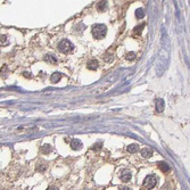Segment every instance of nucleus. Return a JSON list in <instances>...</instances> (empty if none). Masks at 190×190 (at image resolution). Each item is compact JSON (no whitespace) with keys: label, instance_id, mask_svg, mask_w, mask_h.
<instances>
[{"label":"nucleus","instance_id":"9d476101","mask_svg":"<svg viewBox=\"0 0 190 190\" xmlns=\"http://www.w3.org/2000/svg\"><path fill=\"white\" fill-rule=\"evenodd\" d=\"M141 155L145 158H149V157H151V155H153V150L150 149V148H145V149L141 150Z\"/></svg>","mask_w":190,"mask_h":190},{"label":"nucleus","instance_id":"9b49d317","mask_svg":"<svg viewBox=\"0 0 190 190\" xmlns=\"http://www.w3.org/2000/svg\"><path fill=\"white\" fill-rule=\"evenodd\" d=\"M106 8H107V2H106L105 0L100 1V2L97 5V9H98L99 12H105V10H106Z\"/></svg>","mask_w":190,"mask_h":190},{"label":"nucleus","instance_id":"20e7f679","mask_svg":"<svg viewBox=\"0 0 190 190\" xmlns=\"http://www.w3.org/2000/svg\"><path fill=\"white\" fill-rule=\"evenodd\" d=\"M71 148L73 150H79L80 148H82L81 140H79V139H73V140L71 141Z\"/></svg>","mask_w":190,"mask_h":190},{"label":"nucleus","instance_id":"7ed1b4c3","mask_svg":"<svg viewBox=\"0 0 190 190\" xmlns=\"http://www.w3.org/2000/svg\"><path fill=\"white\" fill-rule=\"evenodd\" d=\"M157 184V178L155 175H148L144 180V187L146 189H153Z\"/></svg>","mask_w":190,"mask_h":190},{"label":"nucleus","instance_id":"2eb2a0df","mask_svg":"<svg viewBox=\"0 0 190 190\" xmlns=\"http://www.w3.org/2000/svg\"><path fill=\"white\" fill-rule=\"evenodd\" d=\"M138 150H139V146H138L137 144H132V145H129V146H128V151H129V153H133V154H135Z\"/></svg>","mask_w":190,"mask_h":190},{"label":"nucleus","instance_id":"6e6552de","mask_svg":"<svg viewBox=\"0 0 190 190\" xmlns=\"http://www.w3.org/2000/svg\"><path fill=\"white\" fill-rule=\"evenodd\" d=\"M60 79H62V74L58 72H55L54 74H51L50 81H51V83H57V82L60 81Z\"/></svg>","mask_w":190,"mask_h":190},{"label":"nucleus","instance_id":"4468645a","mask_svg":"<svg viewBox=\"0 0 190 190\" xmlns=\"http://www.w3.org/2000/svg\"><path fill=\"white\" fill-rule=\"evenodd\" d=\"M136 17L138 18V19H141V18L145 17V10H144V8H138V9H137Z\"/></svg>","mask_w":190,"mask_h":190},{"label":"nucleus","instance_id":"dca6fc26","mask_svg":"<svg viewBox=\"0 0 190 190\" xmlns=\"http://www.w3.org/2000/svg\"><path fill=\"white\" fill-rule=\"evenodd\" d=\"M158 167H159L163 172H169V170H170V166L165 163V162H161V163H158Z\"/></svg>","mask_w":190,"mask_h":190},{"label":"nucleus","instance_id":"6ab92c4d","mask_svg":"<svg viewBox=\"0 0 190 190\" xmlns=\"http://www.w3.org/2000/svg\"><path fill=\"white\" fill-rule=\"evenodd\" d=\"M136 58V54L135 53H129V54L126 55V59L128 60H133Z\"/></svg>","mask_w":190,"mask_h":190},{"label":"nucleus","instance_id":"f257e3e1","mask_svg":"<svg viewBox=\"0 0 190 190\" xmlns=\"http://www.w3.org/2000/svg\"><path fill=\"white\" fill-rule=\"evenodd\" d=\"M106 33H107V27L104 24H97L92 27V35L97 40L104 39L106 37Z\"/></svg>","mask_w":190,"mask_h":190},{"label":"nucleus","instance_id":"423d86ee","mask_svg":"<svg viewBox=\"0 0 190 190\" xmlns=\"http://www.w3.org/2000/svg\"><path fill=\"white\" fill-rule=\"evenodd\" d=\"M130 179H131V172L129 170H125L122 173V175H121V180L123 182H129Z\"/></svg>","mask_w":190,"mask_h":190},{"label":"nucleus","instance_id":"0eeeda50","mask_svg":"<svg viewBox=\"0 0 190 190\" xmlns=\"http://www.w3.org/2000/svg\"><path fill=\"white\" fill-rule=\"evenodd\" d=\"M164 100L163 99H157L156 100V110L158 112V113H162L164 110Z\"/></svg>","mask_w":190,"mask_h":190},{"label":"nucleus","instance_id":"f3484780","mask_svg":"<svg viewBox=\"0 0 190 190\" xmlns=\"http://www.w3.org/2000/svg\"><path fill=\"white\" fill-rule=\"evenodd\" d=\"M144 24H141V25H138V26L135 27V30H133V32L136 33V34H140L141 32H142V28H144Z\"/></svg>","mask_w":190,"mask_h":190},{"label":"nucleus","instance_id":"39448f33","mask_svg":"<svg viewBox=\"0 0 190 190\" xmlns=\"http://www.w3.org/2000/svg\"><path fill=\"white\" fill-rule=\"evenodd\" d=\"M44 60L47 62V63H49V64H53V65H55V64H57V58L55 57L54 55H51V54H48V55H46L44 56Z\"/></svg>","mask_w":190,"mask_h":190},{"label":"nucleus","instance_id":"4be33fe9","mask_svg":"<svg viewBox=\"0 0 190 190\" xmlns=\"http://www.w3.org/2000/svg\"><path fill=\"white\" fill-rule=\"evenodd\" d=\"M121 190H130V189H129V188H122Z\"/></svg>","mask_w":190,"mask_h":190},{"label":"nucleus","instance_id":"ddd939ff","mask_svg":"<svg viewBox=\"0 0 190 190\" xmlns=\"http://www.w3.org/2000/svg\"><path fill=\"white\" fill-rule=\"evenodd\" d=\"M9 44V39L6 35H0V46H8Z\"/></svg>","mask_w":190,"mask_h":190},{"label":"nucleus","instance_id":"f8f14e48","mask_svg":"<svg viewBox=\"0 0 190 190\" xmlns=\"http://www.w3.org/2000/svg\"><path fill=\"white\" fill-rule=\"evenodd\" d=\"M51 150H53V147L50 145H48V144H46V145H43L41 147V153L42 154H49Z\"/></svg>","mask_w":190,"mask_h":190},{"label":"nucleus","instance_id":"412c9836","mask_svg":"<svg viewBox=\"0 0 190 190\" xmlns=\"http://www.w3.org/2000/svg\"><path fill=\"white\" fill-rule=\"evenodd\" d=\"M47 190H59V189H58L57 187H49V188H48Z\"/></svg>","mask_w":190,"mask_h":190},{"label":"nucleus","instance_id":"a211bd4d","mask_svg":"<svg viewBox=\"0 0 190 190\" xmlns=\"http://www.w3.org/2000/svg\"><path fill=\"white\" fill-rule=\"evenodd\" d=\"M103 147V142L101 141H99L98 144H95L94 145V147H92V150H99L100 148Z\"/></svg>","mask_w":190,"mask_h":190},{"label":"nucleus","instance_id":"f03ea898","mask_svg":"<svg viewBox=\"0 0 190 190\" xmlns=\"http://www.w3.org/2000/svg\"><path fill=\"white\" fill-rule=\"evenodd\" d=\"M58 49L63 54H69L74 50V44L68 40H63L58 43Z\"/></svg>","mask_w":190,"mask_h":190},{"label":"nucleus","instance_id":"aec40b11","mask_svg":"<svg viewBox=\"0 0 190 190\" xmlns=\"http://www.w3.org/2000/svg\"><path fill=\"white\" fill-rule=\"evenodd\" d=\"M5 72H6V73H8L7 66H3V67H2V69H1V75H2V76H5Z\"/></svg>","mask_w":190,"mask_h":190},{"label":"nucleus","instance_id":"1a4fd4ad","mask_svg":"<svg viewBox=\"0 0 190 190\" xmlns=\"http://www.w3.org/2000/svg\"><path fill=\"white\" fill-rule=\"evenodd\" d=\"M88 68L89 69H91V71H95V69H97L98 68V66H99V64H98V62L96 60V59H91L89 63H88Z\"/></svg>","mask_w":190,"mask_h":190}]
</instances>
